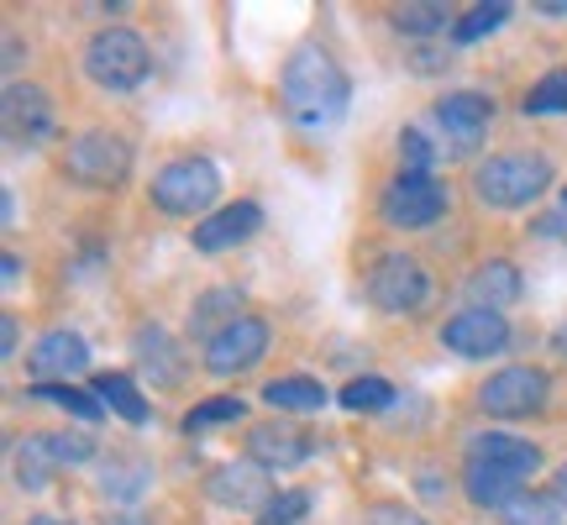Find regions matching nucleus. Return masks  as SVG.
<instances>
[{
    "label": "nucleus",
    "instance_id": "31",
    "mask_svg": "<svg viewBox=\"0 0 567 525\" xmlns=\"http://www.w3.org/2000/svg\"><path fill=\"white\" fill-rule=\"evenodd\" d=\"M509 17H515V6H505V0H494V6H473L463 21H452V32H457V42H478V38H488V32H499Z\"/></svg>",
    "mask_w": 567,
    "mask_h": 525
},
{
    "label": "nucleus",
    "instance_id": "14",
    "mask_svg": "<svg viewBox=\"0 0 567 525\" xmlns=\"http://www.w3.org/2000/svg\"><path fill=\"white\" fill-rule=\"evenodd\" d=\"M436 122H442V132L452 137L457 153H473L484 142L488 122H494V101L478 95V90H452L446 101H436Z\"/></svg>",
    "mask_w": 567,
    "mask_h": 525
},
{
    "label": "nucleus",
    "instance_id": "44",
    "mask_svg": "<svg viewBox=\"0 0 567 525\" xmlns=\"http://www.w3.org/2000/svg\"><path fill=\"white\" fill-rule=\"evenodd\" d=\"M563 205H567V189H563Z\"/></svg>",
    "mask_w": 567,
    "mask_h": 525
},
{
    "label": "nucleus",
    "instance_id": "34",
    "mask_svg": "<svg viewBox=\"0 0 567 525\" xmlns=\"http://www.w3.org/2000/svg\"><path fill=\"white\" fill-rule=\"evenodd\" d=\"M48 436H53V452H59L63 467L90 463V457H95V436H84V431H48Z\"/></svg>",
    "mask_w": 567,
    "mask_h": 525
},
{
    "label": "nucleus",
    "instance_id": "41",
    "mask_svg": "<svg viewBox=\"0 0 567 525\" xmlns=\"http://www.w3.org/2000/svg\"><path fill=\"white\" fill-rule=\"evenodd\" d=\"M551 347H557V358H567V321L551 331Z\"/></svg>",
    "mask_w": 567,
    "mask_h": 525
},
{
    "label": "nucleus",
    "instance_id": "9",
    "mask_svg": "<svg viewBox=\"0 0 567 525\" xmlns=\"http://www.w3.org/2000/svg\"><path fill=\"white\" fill-rule=\"evenodd\" d=\"M0 122H6V142L11 147H42L59 132V116H53V101H48L42 84H6Z\"/></svg>",
    "mask_w": 567,
    "mask_h": 525
},
{
    "label": "nucleus",
    "instance_id": "3",
    "mask_svg": "<svg viewBox=\"0 0 567 525\" xmlns=\"http://www.w3.org/2000/svg\"><path fill=\"white\" fill-rule=\"evenodd\" d=\"M84 74L101 90H111V95H126V90H137L153 74V53H147V42L132 27H101L95 38L84 42Z\"/></svg>",
    "mask_w": 567,
    "mask_h": 525
},
{
    "label": "nucleus",
    "instance_id": "33",
    "mask_svg": "<svg viewBox=\"0 0 567 525\" xmlns=\"http://www.w3.org/2000/svg\"><path fill=\"white\" fill-rule=\"evenodd\" d=\"M305 515H310V494L305 488H279L274 505L258 515V525H300Z\"/></svg>",
    "mask_w": 567,
    "mask_h": 525
},
{
    "label": "nucleus",
    "instance_id": "29",
    "mask_svg": "<svg viewBox=\"0 0 567 525\" xmlns=\"http://www.w3.org/2000/svg\"><path fill=\"white\" fill-rule=\"evenodd\" d=\"M563 521H567V505L557 494H520L505 509V525H563Z\"/></svg>",
    "mask_w": 567,
    "mask_h": 525
},
{
    "label": "nucleus",
    "instance_id": "35",
    "mask_svg": "<svg viewBox=\"0 0 567 525\" xmlns=\"http://www.w3.org/2000/svg\"><path fill=\"white\" fill-rule=\"evenodd\" d=\"M400 158H405L410 174H431L436 153H431V142H425L421 132H400Z\"/></svg>",
    "mask_w": 567,
    "mask_h": 525
},
{
    "label": "nucleus",
    "instance_id": "2",
    "mask_svg": "<svg viewBox=\"0 0 567 525\" xmlns=\"http://www.w3.org/2000/svg\"><path fill=\"white\" fill-rule=\"evenodd\" d=\"M551 189L547 153H494L473 168V195L488 210H526Z\"/></svg>",
    "mask_w": 567,
    "mask_h": 525
},
{
    "label": "nucleus",
    "instance_id": "43",
    "mask_svg": "<svg viewBox=\"0 0 567 525\" xmlns=\"http://www.w3.org/2000/svg\"><path fill=\"white\" fill-rule=\"evenodd\" d=\"M27 525H74V521H63V515H38V521H27Z\"/></svg>",
    "mask_w": 567,
    "mask_h": 525
},
{
    "label": "nucleus",
    "instance_id": "37",
    "mask_svg": "<svg viewBox=\"0 0 567 525\" xmlns=\"http://www.w3.org/2000/svg\"><path fill=\"white\" fill-rule=\"evenodd\" d=\"M17 347H21L17 316H6V321H0V358H17Z\"/></svg>",
    "mask_w": 567,
    "mask_h": 525
},
{
    "label": "nucleus",
    "instance_id": "26",
    "mask_svg": "<svg viewBox=\"0 0 567 525\" xmlns=\"http://www.w3.org/2000/svg\"><path fill=\"white\" fill-rule=\"evenodd\" d=\"M153 484V467L142 457H111L101 473V494L105 500H137L142 488Z\"/></svg>",
    "mask_w": 567,
    "mask_h": 525
},
{
    "label": "nucleus",
    "instance_id": "7",
    "mask_svg": "<svg viewBox=\"0 0 567 525\" xmlns=\"http://www.w3.org/2000/svg\"><path fill=\"white\" fill-rule=\"evenodd\" d=\"M547 400H551L547 368H530V363L499 368V373L478 389V410H484V415H499V421H526V415H542Z\"/></svg>",
    "mask_w": 567,
    "mask_h": 525
},
{
    "label": "nucleus",
    "instance_id": "42",
    "mask_svg": "<svg viewBox=\"0 0 567 525\" xmlns=\"http://www.w3.org/2000/svg\"><path fill=\"white\" fill-rule=\"evenodd\" d=\"M105 525H153L147 515H116V521H105Z\"/></svg>",
    "mask_w": 567,
    "mask_h": 525
},
{
    "label": "nucleus",
    "instance_id": "25",
    "mask_svg": "<svg viewBox=\"0 0 567 525\" xmlns=\"http://www.w3.org/2000/svg\"><path fill=\"white\" fill-rule=\"evenodd\" d=\"M27 394H32V400H42V404H59V410H69V415H74V421H101V394H95V389H74V384H32L27 389Z\"/></svg>",
    "mask_w": 567,
    "mask_h": 525
},
{
    "label": "nucleus",
    "instance_id": "15",
    "mask_svg": "<svg viewBox=\"0 0 567 525\" xmlns=\"http://www.w3.org/2000/svg\"><path fill=\"white\" fill-rule=\"evenodd\" d=\"M258 226H264V210H258L252 200L221 205V210H210V216L195 226V247H200V253H226V247L252 243Z\"/></svg>",
    "mask_w": 567,
    "mask_h": 525
},
{
    "label": "nucleus",
    "instance_id": "13",
    "mask_svg": "<svg viewBox=\"0 0 567 525\" xmlns=\"http://www.w3.org/2000/svg\"><path fill=\"white\" fill-rule=\"evenodd\" d=\"M505 342H509V321L499 310H457L442 326V347L457 352V358H494V352H505Z\"/></svg>",
    "mask_w": 567,
    "mask_h": 525
},
{
    "label": "nucleus",
    "instance_id": "38",
    "mask_svg": "<svg viewBox=\"0 0 567 525\" xmlns=\"http://www.w3.org/2000/svg\"><path fill=\"white\" fill-rule=\"evenodd\" d=\"M536 17H547V21H567V6H563V0H542V6H536Z\"/></svg>",
    "mask_w": 567,
    "mask_h": 525
},
{
    "label": "nucleus",
    "instance_id": "17",
    "mask_svg": "<svg viewBox=\"0 0 567 525\" xmlns=\"http://www.w3.org/2000/svg\"><path fill=\"white\" fill-rule=\"evenodd\" d=\"M520 289H526V279H520V268L509 258H484L467 274V300H473V310H499V316H505L509 305L520 300Z\"/></svg>",
    "mask_w": 567,
    "mask_h": 525
},
{
    "label": "nucleus",
    "instance_id": "40",
    "mask_svg": "<svg viewBox=\"0 0 567 525\" xmlns=\"http://www.w3.org/2000/svg\"><path fill=\"white\" fill-rule=\"evenodd\" d=\"M21 279V258L17 253H6V284H17Z\"/></svg>",
    "mask_w": 567,
    "mask_h": 525
},
{
    "label": "nucleus",
    "instance_id": "10",
    "mask_svg": "<svg viewBox=\"0 0 567 525\" xmlns=\"http://www.w3.org/2000/svg\"><path fill=\"white\" fill-rule=\"evenodd\" d=\"M268 352V321L258 316H243V321H231L221 337H210L205 342V368L216 373V379H231V373H247V368H258Z\"/></svg>",
    "mask_w": 567,
    "mask_h": 525
},
{
    "label": "nucleus",
    "instance_id": "4",
    "mask_svg": "<svg viewBox=\"0 0 567 525\" xmlns=\"http://www.w3.org/2000/svg\"><path fill=\"white\" fill-rule=\"evenodd\" d=\"M147 195H153V205L163 216H205L216 205V195H221V168L210 158H195V153L174 158L153 174Z\"/></svg>",
    "mask_w": 567,
    "mask_h": 525
},
{
    "label": "nucleus",
    "instance_id": "6",
    "mask_svg": "<svg viewBox=\"0 0 567 525\" xmlns=\"http://www.w3.org/2000/svg\"><path fill=\"white\" fill-rule=\"evenodd\" d=\"M63 174L84 189H116L132 174V142L122 132H80L63 153Z\"/></svg>",
    "mask_w": 567,
    "mask_h": 525
},
{
    "label": "nucleus",
    "instance_id": "21",
    "mask_svg": "<svg viewBox=\"0 0 567 525\" xmlns=\"http://www.w3.org/2000/svg\"><path fill=\"white\" fill-rule=\"evenodd\" d=\"M237 310H243V289H205L189 310V337H205V342L221 337L231 321H243Z\"/></svg>",
    "mask_w": 567,
    "mask_h": 525
},
{
    "label": "nucleus",
    "instance_id": "19",
    "mask_svg": "<svg viewBox=\"0 0 567 525\" xmlns=\"http://www.w3.org/2000/svg\"><path fill=\"white\" fill-rule=\"evenodd\" d=\"M463 494L473 500L478 509H509L526 488H520V473L509 467H494V463H467L463 467Z\"/></svg>",
    "mask_w": 567,
    "mask_h": 525
},
{
    "label": "nucleus",
    "instance_id": "20",
    "mask_svg": "<svg viewBox=\"0 0 567 525\" xmlns=\"http://www.w3.org/2000/svg\"><path fill=\"white\" fill-rule=\"evenodd\" d=\"M132 347H137L142 368L153 373V384H179L184 379V358H179V347H174V337H168L163 326H137Z\"/></svg>",
    "mask_w": 567,
    "mask_h": 525
},
{
    "label": "nucleus",
    "instance_id": "5",
    "mask_svg": "<svg viewBox=\"0 0 567 525\" xmlns=\"http://www.w3.org/2000/svg\"><path fill=\"white\" fill-rule=\"evenodd\" d=\"M379 216H384V226H394V231H425V226H436L446 216V184L436 179V174H410V168H400V174L384 184V195H379Z\"/></svg>",
    "mask_w": 567,
    "mask_h": 525
},
{
    "label": "nucleus",
    "instance_id": "16",
    "mask_svg": "<svg viewBox=\"0 0 567 525\" xmlns=\"http://www.w3.org/2000/svg\"><path fill=\"white\" fill-rule=\"evenodd\" d=\"M247 457L268 473H279V467H300L310 457V436H305L300 425H284V421H264L247 431Z\"/></svg>",
    "mask_w": 567,
    "mask_h": 525
},
{
    "label": "nucleus",
    "instance_id": "30",
    "mask_svg": "<svg viewBox=\"0 0 567 525\" xmlns=\"http://www.w3.org/2000/svg\"><path fill=\"white\" fill-rule=\"evenodd\" d=\"M337 400H342V410H352V415H363V410H389V404H394V384L368 373V379H352Z\"/></svg>",
    "mask_w": 567,
    "mask_h": 525
},
{
    "label": "nucleus",
    "instance_id": "11",
    "mask_svg": "<svg viewBox=\"0 0 567 525\" xmlns=\"http://www.w3.org/2000/svg\"><path fill=\"white\" fill-rule=\"evenodd\" d=\"M205 494L216 500L221 509H247V515H264L274 505V478L268 467H258L252 457L243 463H221L210 478H205Z\"/></svg>",
    "mask_w": 567,
    "mask_h": 525
},
{
    "label": "nucleus",
    "instance_id": "23",
    "mask_svg": "<svg viewBox=\"0 0 567 525\" xmlns=\"http://www.w3.org/2000/svg\"><path fill=\"white\" fill-rule=\"evenodd\" d=\"M326 400H331V394H326V384L305 379V373H289V379L264 384V404H268V410H321Z\"/></svg>",
    "mask_w": 567,
    "mask_h": 525
},
{
    "label": "nucleus",
    "instance_id": "27",
    "mask_svg": "<svg viewBox=\"0 0 567 525\" xmlns=\"http://www.w3.org/2000/svg\"><path fill=\"white\" fill-rule=\"evenodd\" d=\"M446 6H436V0H415V6H394L389 11V27L394 32H405V38H431V32H442L446 27Z\"/></svg>",
    "mask_w": 567,
    "mask_h": 525
},
{
    "label": "nucleus",
    "instance_id": "1",
    "mask_svg": "<svg viewBox=\"0 0 567 525\" xmlns=\"http://www.w3.org/2000/svg\"><path fill=\"white\" fill-rule=\"evenodd\" d=\"M284 111H289V122L305 126V132H321V126L342 122L347 116V101H352V80H347V69L326 48L316 42H305L295 48V59L284 63Z\"/></svg>",
    "mask_w": 567,
    "mask_h": 525
},
{
    "label": "nucleus",
    "instance_id": "36",
    "mask_svg": "<svg viewBox=\"0 0 567 525\" xmlns=\"http://www.w3.org/2000/svg\"><path fill=\"white\" fill-rule=\"evenodd\" d=\"M373 525H425V521L405 505H373Z\"/></svg>",
    "mask_w": 567,
    "mask_h": 525
},
{
    "label": "nucleus",
    "instance_id": "8",
    "mask_svg": "<svg viewBox=\"0 0 567 525\" xmlns=\"http://www.w3.org/2000/svg\"><path fill=\"white\" fill-rule=\"evenodd\" d=\"M368 300L379 305L384 316H415L425 300H431V279H425V268L405 253H384V258L368 268Z\"/></svg>",
    "mask_w": 567,
    "mask_h": 525
},
{
    "label": "nucleus",
    "instance_id": "12",
    "mask_svg": "<svg viewBox=\"0 0 567 525\" xmlns=\"http://www.w3.org/2000/svg\"><path fill=\"white\" fill-rule=\"evenodd\" d=\"M27 368H32V384H69L74 373L90 368V342L80 331L59 326V331L38 337V347L27 352Z\"/></svg>",
    "mask_w": 567,
    "mask_h": 525
},
{
    "label": "nucleus",
    "instance_id": "18",
    "mask_svg": "<svg viewBox=\"0 0 567 525\" xmlns=\"http://www.w3.org/2000/svg\"><path fill=\"white\" fill-rule=\"evenodd\" d=\"M467 463H494V467H509V473L530 478V473L542 467V452H536L526 436H505V431H478V436H467Z\"/></svg>",
    "mask_w": 567,
    "mask_h": 525
},
{
    "label": "nucleus",
    "instance_id": "32",
    "mask_svg": "<svg viewBox=\"0 0 567 525\" xmlns=\"http://www.w3.org/2000/svg\"><path fill=\"white\" fill-rule=\"evenodd\" d=\"M243 415H247V404L237 400V394H226V400H205V404H195V410L184 415V431H189V436H200V431H210V425L243 421Z\"/></svg>",
    "mask_w": 567,
    "mask_h": 525
},
{
    "label": "nucleus",
    "instance_id": "28",
    "mask_svg": "<svg viewBox=\"0 0 567 525\" xmlns=\"http://www.w3.org/2000/svg\"><path fill=\"white\" fill-rule=\"evenodd\" d=\"M520 111L526 116H567V69H551V74H542L530 84Z\"/></svg>",
    "mask_w": 567,
    "mask_h": 525
},
{
    "label": "nucleus",
    "instance_id": "39",
    "mask_svg": "<svg viewBox=\"0 0 567 525\" xmlns=\"http://www.w3.org/2000/svg\"><path fill=\"white\" fill-rule=\"evenodd\" d=\"M551 494H557V500H563V505H567V463L557 467V478H551Z\"/></svg>",
    "mask_w": 567,
    "mask_h": 525
},
{
    "label": "nucleus",
    "instance_id": "24",
    "mask_svg": "<svg viewBox=\"0 0 567 525\" xmlns=\"http://www.w3.org/2000/svg\"><path fill=\"white\" fill-rule=\"evenodd\" d=\"M95 394H101V404H111L126 425H147V415H153L147 400L137 394V384H132L126 373H101V379H95Z\"/></svg>",
    "mask_w": 567,
    "mask_h": 525
},
{
    "label": "nucleus",
    "instance_id": "22",
    "mask_svg": "<svg viewBox=\"0 0 567 525\" xmlns=\"http://www.w3.org/2000/svg\"><path fill=\"white\" fill-rule=\"evenodd\" d=\"M59 452H53V436L48 431H38V436H27V442L17 446V484L27 488V494H42V488L53 484V473H59Z\"/></svg>",
    "mask_w": 567,
    "mask_h": 525
}]
</instances>
